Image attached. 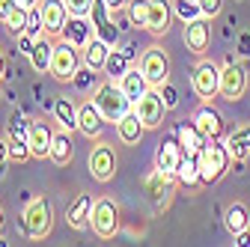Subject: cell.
Here are the masks:
<instances>
[{
  "label": "cell",
  "mask_w": 250,
  "mask_h": 247,
  "mask_svg": "<svg viewBox=\"0 0 250 247\" xmlns=\"http://www.w3.org/2000/svg\"><path fill=\"white\" fill-rule=\"evenodd\" d=\"M18 229H24V235L30 241H42L51 235L54 229V208L45 197H33L27 203L24 214H21V221H18Z\"/></svg>",
  "instance_id": "obj_1"
},
{
  "label": "cell",
  "mask_w": 250,
  "mask_h": 247,
  "mask_svg": "<svg viewBox=\"0 0 250 247\" xmlns=\"http://www.w3.org/2000/svg\"><path fill=\"white\" fill-rule=\"evenodd\" d=\"M92 102L99 104L102 116H104L107 122H113V125H116V122L134 107V104L128 102V96L122 92L119 81H110V78H104V81L96 86V96H92Z\"/></svg>",
  "instance_id": "obj_2"
},
{
  "label": "cell",
  "mask_w": 250,
  "mask_h": 247,
  "mask_svg": "<svg viewBox=\"0 0 250 247\" xmlns=\"http://www.w3.org/2000/svg\"><path fill=\"white\" fill-rule=\"evenodd\" d=\"M229 161H232V155H229L227 143H224V140H208V143L203 146V152H200V173H203V185H211V182L221 179V176L227 173Z\"/></svg>",
  "instance_id": "obj_3"
},
{
  "label": "cell",
  "mask_w": 250,
  "mask_h": 247,
  "mask_svg": "<svg viewBox=\"0 0 250 247\" xmlns=\"http://www.w3.org/2000/svg\"><path fill=\"white\" fill-rule=\"evenodd\" d=\"M81 63H83L81 48H75L72 42L62 39L60 45H54V57H51L48 75H51L54 81H60V83H72V78H75V72L81 69Z\"/></svg>",
  "instance_id": "obj_4"
},
{
  "label": "cell",
  "mask_w": 250,
  "mask_h": 247,
  "mask_svg": "<svg viewBox=\"0 0 250 247\" xmlns=\"http://www.w3.org/2000/svg\"><path fill=\"white\" fill-rule=\"evenodd\" d=\"M191 89L200 102H211L214 96H221V66H214L211 60H200L191 72Z\"/></svg>",
  "instance_id": "obj_5"
},
{
  "label": "cell",
  "mask_w": 250,
  "mask_h": 247,
  "mask_svg": "<svg viewBox=\"0 0 250 247\" xmlns=\"http://www.w3.org/2000/svg\"><path fill=\"white\" fill-rule=\"evenodd\" d=\"M137 66H140V72L146 75V81H149L152 86H164V83L170 81V57H167V51H164L161 45L143 48Z\"/></svg>",
  "instance_id": "obj_6"
},
{
  "label": "cell",
  "mask_w": 250,
  "mask_h": 247,
  "mask_svg": "<svg viewBox=\"0 0 250 247\" xmlns=\"http://www.w3.org/2000/svg\"><path fill=\"white\" fill-rule=\"evenodd\" d=\"M89 224H92V232H96L99 238H104V241L113 238L116 229H119V208H116V203L110 197H99L96 203H92Z\"/></svg>",
  "instance_id": "obj_7"
},
{
  "label": "cell",
  "mask_w": 250,
  "mask_h": 247,
  "mask_svg": "<svg viewBox=\"0 0 250 247\" xmlns=\"http://www.w3.org/2000/svg\"><path fill=\"white\" fill-rule=\"evenodd\" d=\"M134 110H137V116H140V122H143L146 128H158L161 122H164V113H167V104L161 99L158 86H149L146 96L140 102H134Z\"/></svg>",
  "instance_id": "obj_8"
},
{
  "label": "cell",
  "mask_w": 250,
  "mask_h": 247,
  "mask_svg": "<svg viewBox=\"0 0 250 247\" xmlns=\"http://www.w3.org/2000/svg\"><path fill=\"white\" fill-rule=\"evenodd\" d=\"M89 173L96 182H110L113 173H116V152L110 143H96L89 152Z\"/></svg>",
  "instance_id": "obj_9"
},
{
  "label": "cell",
  "mask_w": 250,
  "mask_h": 247,
  "mask_svg": "<svg viewBox=\"0 0 250 247\" xmlns=\"http://www.w3.org/2000/svg\"><path fill=\"white\" fill-rule=\"evenodd\" d=\"M89 21H92V30L102 42H107L110 48L119 45V30H116V15H110V9L104 6V0H96L92 3V12H89Z\"/></svg>",
  "instance_id": "obj_10"
},
{
  "label": "cell",
  "mask_w": 250,
  "mask_h": 247,
  "mask_svg": "<svg viewBox=\"0 0 250 247\" xmlns=\"http://www.w3.org/2000/svg\"><path fill=\"white\" fill-rule=\"evenodd\" d=\"M244 89H247V72H244L241 63L229 60V63L221 69V99L238 102L244 96Z\"/></svg>",
  "instance_id": "obj_11"
},
{
  "label": "cell",
  "mask_w": 250,
  "mask_h": 247,
  "mask_svg": "<svg viewBox=\"0 0 250 247\" xmlns=\"http://www.w3.org/2000/svg\"><path fill=\"white\" fill-rule=\"evenodd\" d=\"M39 9H42V18H45V33L48 36H62L66 21H69L66 0H39Z\"/></svg>",
  "instance_id": "obj_12"
},
{
  "label": "cell",
  "mask_w": 250,
  "mask_h": 247,
  "mask_svg": "<svg viewBox=\"0 0 250 247\" xmlns=\"http://www.w3.org/2000/svg\"><path fill=\"white\" fill-rule=\"evenodd\" d=\"M104 122H107V119L102 116V110H99L96 102H83V104L78 107V131H81L83 137L99 140L102 131H104Z\"/></svg>",
  "instance_id": "obj_13"
},
{
  "label": "cell",
  "mask_w": 250,
  "mask_h": 247,
  "mask_svg": "<svg viewBox=\"0 0 250 247\" xmlns=\"http://www.w3.org/2000/svg\"><path fill=\"white\" fill-rule=\"evenodd\" d=\"M194 122H197V128L208 137V140H224V131H227V122H224V116L217 113L208 102H203L200 107H197V113H194Z\"/></svg>",
  "instance_id": "obj_14"
},
{
  "label": "cell",
  "mask_w": 250,
  "mask_h": 247,
  "mask_svg": "<svg viewBox=\"0 0 250 247\" xmlns=\"http://www.w3.org/2000/svg\"><path fill=\"white\" fill-rule=\"evenodd\" d=\"M27 143H30V152L33 158L45 161L51 155V143H54V131L45 119H30V134H27Z\"/></svg>",
  "instance_id": "obj_15"
},
{
  "label": "cell",
  "mask_w": 250,
  "mask_h": 247,
  "mask_svg": "<svg viewBox=\"0 0 250 247\" xmlns=\"http://www.w3.org/2000/svg\"><path fill=\"white\" fill-rule=\"evenodd\" d=\"M185 45L188 51H194L197 57H203L211 45V27L206 18H194V21H188L185 24Z\"/></svg>",
  "instance_id": "obj_16"
},
{
  "label": "cell",
  "mask_w": 250,
  "mask_h": 247,
  "mask_svg": "<svg viewBox=\"0 0 250 247\" xmlns=\"http://www.w3.org/2000/svg\"><path fill=\"white\" fill-rule=\"evenodd\" d=\"M96 36V30H92V21H89V15H69V21H66V30H62V39L66 42H72L75 48H86L89 45V39Z\"/></svg>",
  "instance_id": "obj_17"
},
{
  "label": "cell",
  "mask_w": 250,
  "mask_h": 247,
  "mask_svg": "<svg viewBox=\"0 0 250 247\" xmlns=\"http://www.w3.org/2000/svg\"><path fill=\"white\" fill-rule=\"evenodd\" d=\"M92 194H78L75 197V203L66 208V224L75 229V232H83V229H89L92 224H89V218H92Z\"/></svg>",
  "instance_id": "obj_18"
},
{
  "label": "cell",
  "mask_w": 250,
  "mask_h": 247,
  "mask_svg": "<svg viewBox=\"0 0 250 247\" xmlns=\"http://www.w3.org/2000/svg\"><path fill=\"white\" fill-rule=\"evenodd\" d=\"M170 18H173V3H170V0H149L146 30H149L152 36H167V30H170Z\"/></svg>",
  "instance_id": "obj_19"
},
{
  "label": "cell",
  "mask_w": 250,
  "mask_h": 247,
  "mask_svg": "<svg viewBox=\"0 0 250 247\" xmlns=\"http://www.w3.org/2000/svg\"><path fill=\"white\" fill-rule=\"evenodd\" d=\"M182 158H185V152H182L179 140H164V143L158 146V152H155V167H158L161 173H167V176L176 179V173H179V167H182Z\"/></svg>",
  "instance_id": "obj_20"
},
{
  "label": "cell",
  "mask_w": 250,
  "mask_h": 247,
  "mask_svg": "<svg viewBox=\"0 0 250 247\" xmlns=\"http://www.w3.org/2000/svg\"><path fill=\"white\" fill-rule=\"evenodd\" d=\"M176 140H179L182 152H188V155H200L203 146L208 143V137L197 128V122H194V119H191V122H182V125L176 128Z\"/></svg>",
  "instance_id": "obj_21"
},
{
  "label": "cell",
  "mask_w": 250,
  "mask_h": 247,
  "mask_svg": "<svg viewBox=\"0 0 250 247\" xmlns=\"http://www.w3.org/2000/svg\"><path fill=\"white\" fill-rule=\"evenodd\" d=\"M119 86H122V92L128 96V102L134 104V102H140L146 92H149V81H146V75L140 72V66H131L128 72H125L122 78H119Z\"/></svg>",
  "instance_id": "obj_22"
},
{
  "label": "cell",
  "mask_w": 250,
  "mask_h": 247,
  "mask_svg": "<svg viewBox=\"0 0 250 247\" xmlns=\"http://www.w3.org/2000/svg\"><path fill=\"white\" fill-rule=\"evenodd\" d=\"M143 131H146V125L140 122V116H137V110H134V107H131L128 113H125V116L116 122V137H119L125 146H134V143H140Z\"/></svg>",
  "instance_id": "obj_23"
},
{
  "label": "cell",
  "mask_w": 250,
  "mask_h": 247,
  "mask_svg": "<svg viewBox=\"0 0 250 247\" xmlns=\"http://www.w3.org/2000/svg\"><path fill=\"white\" fill-rule=\"evenodd\" d=\"M170 179L173 176H167V173H161L158 167H155V173H149L146 176V191H149V197H152V203H155V208H164L167 206V200H170Z\"/></svg>",
  "instance_id": "obj_24"
},
{
  "label": "cell",
  "mask_w": 250,
  "mask_h": 247,
  "mask_svg": "<svg viewBox=\"0 0 250 247\" xmlns=\"http://www.w3.org/2000/svg\"><path fill=\"white\" fill-rule=\"evenodd\" d=\"M54 39L45 33V39L39 36L36 39V45H33V51H30V66H33V72H39V75H48V69H51V57H54Z\"/></svg>",
  "instance_id": "obj_25"
},
{
  "label": "cell",
  "mask_w": 250,
  "mask_h": 247,
  "mask_svg": "<svg viewBox=\"0 0 250 247\" xmlns=\"http://www.w3.org/2000/svg\"><path fill=\"white\" fill-rule=\"evenodd\" d=\"M107 54H110V45H107V42H102L99 36H92V39H89V45L81 51V57H83V66H89L92 72H104Z\"/></svg>",
  "instance_id": "obj_26"
},
{
  "label": "cell",
  "mask_w": 250,
  "mask_h": 247,
  "mask_svg": "<svg viewBox=\"0 0 250 247\" xmlns=\"http://www.w3.org/2000/svg\"><path fill=\"white\" fill-rule=\"evenodd\" d=\"M72 131H54V143H51V155H48V161H54L57 167H66L69 161H72V137H69Z\"/></svg>",
  "instance_id": "obj_27"
},
{
  "label": "cell",
  "mask_w": 250,
  "mask_h": 247,
  "mask_svg": "<svg viewBox=\"0 0 250 247\" xmlns=\"http://www.w3.org/2000/svg\"><path fill=\"white\" fill-rule=\"evenodd\" d=\"M224 143H227V149H229L232 161H244V158H250V125L235 128Z\"/></svg>",
  "instance_id": "obj_28"
},
{
  "label": "cell",
  "mask_w": 250,
  "mask_h": 247,
  "mask_svg": "<svg viewBox=\"0 0 250 247\" xmlns=\"http://www.w3.org/2000/svg\"><path fill=\"white\" fill-rule=\"evenodd\" d=\"M131 69V60H128V54H125L119 45L116 48H110V54H107V63H104V78H110V81H119L125 72Z\"/></svg>",
  "instance_id": "obj_29"
},
{
  "label": "cell",
  "mask_w": 250,
  "mask_h": 247,
  "mask_svg": "<svg viewBox=\"0 0 250 247\" xmlns=\"http://www.w3.org/2000/svg\"><path fill=\"white\" fill-rule=\"evenodd\" d=\"M54 116H57V122L66 131H75L78 128V107H75V102L69 96H60L54 102Z\"/></svg>",
  "instance_id": "obj_30"
},
{
  "label": "cell",
  "mask_w": 250,
  "mask_h": 247,
  "mask_svg": "<svg viewBox=\"0 0 250 247\" xmlns=\"http://www.w3.org/2000/svg\"><path fill=\"white\" fill-rule=\"evenodd\" d=\"M176 179L182 185H188V188H197V185H203V173H200V155H188L182 158V167L176 173Z\"/></svg>",
  "instance_id": "obj_31"
},
{
  "label": "cell",
  "mask_w": 250,
  "mask_h": 247,
  "mask_svg": "<svg viewBox=\"0 0 250 247\" xmlns=\"http://www.w3.org/2000/svg\"><path fill=\"white\" fill-rule=\"evenodd\" d=\"M250 226V211H247V206L244 203H232L229 208H227V229L232 232V235H238V232H244Z\"/></svg>",
  "instance_id": "obj_32"
},
{
  "label": "cell",
  "mask_w": 250,
  "mask_h": 247,
  "mask_svg": "<svg viewBox=\"0 0 250 247\" xmlns=\"http://www.w3.org/2000/svg\"><path fill=\"white\" fill-rule=\"evenodd\" d=\"M6 134H9V140H27V134H30V119H24L18 110H12V116L6 122Z\"/></svg>",
  "instance_id": "obj_33"
},
{
  "label": "cell",
  "mask_w": 250,
  "mask_h": 247,
  "mask_svg": "<svg viewBox=\"0 0 250 247\" xmlns=\"http://www.w3.org/2000/svg\"><path fill=\"white\" fill-rule=\"evenodd\" d=\"M173 15H179L185 24H188V21H194V18H203L197 0H173Z\"/></svg>",
  "instance_id": "obj_34"
},
{
  "label": "cell",
  "mask_w": 250,
  "mask_h": 247,
  "mask_svg": "<svg viewBox=\"0 0 250 247\" xmlns=\"http://www.w3.org/2000/svg\"><path fill=\"white\" fill-rule=\"evenodd\" d=\"M128 21L134 27H143L146 30V18H149V0H128Z\"/></svg>",
  "instance_id": "obj_35"
},
{
  "label": "cell",
  "mask_w": 250,
  "mask_h": 247,
  "mask_svg": "<svg viewBox=\"0 0 250 247\" xmlns=\"http://www.w3.org/2000/svg\"><path fill=\"white\" fill-rule=\"evenodd\" d=\"M27 9H30V6H21V3H18V6L9 12V18L3 21L12 36H18V33H24V30H27Z\"/></svg>",
  "instance_id": "obj_36"
},
{
  "label": "cell",
  "mask_w": 250,
  "mask_h": 247,
  "mask_svg": "<svg viewBox=\"0 0 250 247\" xmlns=\"http://www.w3.org/2000/svg\"><path fill=\"white\" fill-rule=\"evenodd\" d=\"M24 33H30V36H45V18H42V9H39V3L36 6H30L27 9V30Z\"/></svg>",
  "instance_id": "obj_37"
},
{
  "label": "cell",
  "mask_w": 250,
  "mask_h": 247,
  "mask_svg": "<svg viewBox=\"0 0 250 247\" xmlns=\"http://www.w3.org/2000/svg\"><path fill=\"white\" fill-rule=\"evenodd\" d=\"M96 75H99V72H92L89 66H83V63H81V69H78V72H75V78H72L75 89H78V92H89L92 86H96Z\"/></svg>",
  "instance_id": "obj_38"
},
{
  "label": "cell",
  "mask_w": 250,
  "mask_h": 247,
  "mask_svg": "<svg viewBox=\"0 0 250 247\" xmlns=\"http://www.w3.org/2000/svg\"><path fill=\"white\" fill-rule=\"evenodd\" d=\"M27 158H33V152H30V143H27V140H9V161L24 164Z\"/></svg>",
  "instance_id": "obj_39"
},
{
  "label": "cell",
  "mask_w": 250,
  "mask_h": 247,
  "mask_svg": "<svg viewBox=\"0 0 250 247\" xmlns=\"http://www.w3.org/2000/svg\"><path fill=\"white\" fill-rule=\"evenodd\" d=\"M158 92H161V99H164V104H167V110H173L176 104H179V89L167 81L164 86H158Z\"/></svg>",
  "instance_id": "obj_40"
},
{
  "label": "cell",
  "mask_w": 250,
  "mask_h": 247,
  "mask_svg": "<svg viewBox=\"0 0 250 247\" xmlns=\"http://www.w3.org/2000/svg\"><path fill=\"white\" fill-rule=\"evenodd\" d=\"M197 3H200L203 18H214V15H221V9H224V0H197Z\"/></svg>",
  "instance_id": "obj_41"
},
{
  "label": "cell",
  "mask_w": 250,
  "mask_h": 247,
  "mask_svg": "<svg viewBox=\"0 0 250 247\" xmlns=\"http://www.w3.org/2000/svg\"><path fill=\"white\" fill-rule=\"evenodd\" d=\"M92 3H96V0H66L69 15H89L92 12Z\"/></svg>",
  "instance_id": "obj_42"
},
{
  "label": "cell",
  "mask_w": 250,
  "mask_h": 247,
  "mask_svg": "<svg viewBox=\"0 0 250 247\" xmlns=\"http://www.w3.org/2000/svg\"><path fill=\"white\" fill-rule=\"evenodd\" d=\"M9 167V137H0V179Z\"/></svg>",
  "instance_id": "obj_43"
},
{
  "label": "cell",
  "mask_w": 250,
  "mask_h": 247,
  "mask_svg": "<svg viewBox=\"0 0 250 247\" xmlns=\"http://www.w3.org/2000/svg\"><path fill=\"white\" fill-rule=\"evenodd\" d=\"M15 42H18V51L30 57V51H33V45H36V36H30V33H18V36H15Z\"/></svg>",
  "instance_id": "obj_44"
},
{
  "label": "cell",
  "mask_w": 250,
  "mask_h": 247,
  "mask_svg": "<svg viewBox=\"0 0 250 247\" xmlns=\"http://www.w3.org/2000/svg\"><path fill=\"white\" fill-rule=\"evenodd\" d=\"M235 54H238V57H250V33H241V36H238Z\"/></svg>",
  "instance_id": "obj_45"
},
{
  "label": "cell",
  "mask_w": 250,
  "mask_h": 247,
  "mask_svg": "<svg viewBox=\"0 0 250 247\" xmlns=\"http://www.w3.org/2000/svg\"><path fill=\"white\" fill-rule=\"evenodd\" d=\"M15 6H18V0H0V21H6Z\"/></svg>",
  "instance_id": "obj_46"
},
{
  "label": "cell",
  "mask_w": 250,
  "mask_h": 247,
  "mask_svg": "<svg viewBox=\"0 0 250 247\" xmlns=\"http://www.w3.org/2000/svg\"><path fill=\"white\" fill-rule=\"evenodd\" d=\"M104 6L110 9V15H116L119 9H125V6H128V0H104Z\"/></svg>",
  "instance_id": "obj_47"
},
{
  "label": "cell",
  "mask_w": 250,
  "mask_h": 247,
  "mask_svg": "<svg viewBox=\"0 0 250 247\" xmlns=\"http://www.w3.org/2000/svg\"><path fill=\"white\" fill-rule=\"evenodd\" d=\"M235 244H241V247H250V226H247L244 232H238V235H235Z\"/></svg>",
  "instance_id": "obj_48"
},
{
  "label": "cell",
  "mask_w": 250,
  "mask_h": 247,
  "mask_svg": "<svg viewBox=\"0 0 250 247\" xmlns=\"http://www.w3.org/2000/svg\"><path fill=\"white\" fill-rule=\"evenodd\" d=\"M6 75V60H3V51H0V78Z\"/></svg>",
  "instance_id": "obj_49"
},
{
  "label": "cell",
  "mask_w": 250,
  "mask_h": 247,
  "mask_svg": "<svg viewBox=\"0 0 250 247\" xmlns=\"http://www.w3.org/2000/svg\"><path fill=\"white\" fill-rule=\"evenodd\" d=\"M18 3H21V6H36L39 0H18Z\"/></svg>",
  "instance_id": "obj_50"
},
{
  "label": "cell",
  "mask_w": 250,
  "mask_h": 247,
  "mask_svg": "<svg viewBox=\"0 0 250 247\" xmlns=\"http://www.w3.org/2000/svg\"><path fill=\"white\" fill-rule=\"evenodd\" d=\"M3 221H6V214H3V206H0V229H3Z\"/></svg>",
  "instance_id": "obj_51"
},
{
  "label": "cell",
  "mask_w": 250,
  "mask_h": 247,
  "mask_svg": "<svg viewBox=\"0 0 250 247\" xmlns=\"http://www.w3.org/2000/svg\"><path fill=\"white\" fill-rule=\"evenodd\" d=\"M0 102H3V96H0Z\"/></svg>",
  "instance_id": "obj_52"
}]
</instances>
